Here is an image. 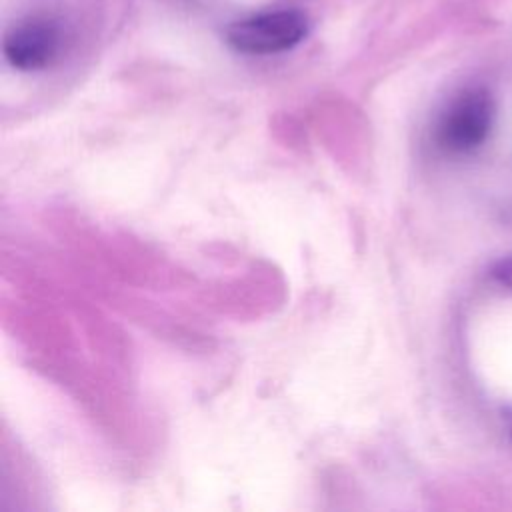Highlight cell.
Masks as SVG:
<instances>
[{
  "label": "cell",
  "instance_id": "obj_1",
  "mask_svg": "<svg viewBox=\"0 0 512 512\" xmlns=\"http://www.w3.org/2000/svg\"><path fill=\"white\" fill-rule=\"evenodd\" d=\"M496 106L488 90L466 88L440 112L432 128L434 144L450 156L476 152L490 136Z\"/></svg>",
  "mask_w": 512,
  "mask_h": 512
},
{
  "label": "cell",
  "instance_id": "obj_2",
  "mask_svg": "<svg viewBox=\"0 0 512 512\" xmlns=\"http://www.w3.org/2000/svg\"><path fill=\"white\" fill-rule=\"evenodd\" d=\"M308 22L296 10L260 12L230 24L226 42L232 50L250 56H268L294 48L306 36Z\"/></svg>",
  "mask_w": 512,
  "mask_h": 512
},
{
  "label": "cell",
  "instance_id": "obj_3",
  "mask_svg": "<svg viewBox=\"0 0 512 512\" xmlns=\"http://www.w3.org/2000/svg\"><path fill=\"white\" fill-rule=\"evenodd\" d=\"M60 34L48 18H28L12 26L4 38V56L16 70H42L58 54Z\"/></svg>",
  "mask_w": 512,
  "mask_h": 512
},
{
  "label": "cell",
  "instance_id": "obj_4",
  "mask_svg": "<svg viewBox=\"0 0 512 512\" xmlns=\"http://www.w3.org/2000/svg\"><path fill=\"white\" fill-rule=\"evenodd\" d=\"M490 278L506 288V290H512V252L506 254V256H500L492 262L490 266Z\"/></svg>",
  "mask_w": 512,
  "mask_h": 512
},
{
  "label": "cell",
  "instance_id": "obj_5",
  "mask_svg": "<svg viewBox=\"0 0 512 512\" xmlns=\"http://www.w3.org/2000/svg\"><path fill=\"white\" fill-rule=\"evenodd\" d=\"M500 416H502V424H504V428H506V434H508L510 440H512V406H504V408L500 410Z\"/></svg>",
  "mask_w": 512,
  "mask_h": 512
}]
</instances>
